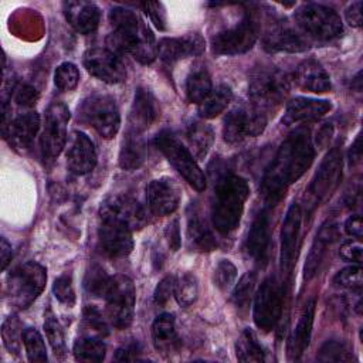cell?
Here are the masks:
<instances>
[{
    "label": "cell",
    "mask_w": 363,
    "mask_h": 363,
    "mask_svg": "<svg viewBox=\"0 0 363 363\" xmlns=\"http://www.w3.org/2000/svg\"><path fill=\"white\" fill-rule=\"evenodd\" d=\"M313 157L315 150L308 130L298 129L291 133L278 147L264 173L261 191L265 200L269 203L278 201L285 190L309 169Z\"/></svg>",
    "instance_id": "cell-1"
},
{
    "label": "cell",
    "mask_w": 363,
    "mask_h": 363,
    "mask_svg": "<svg viewBox=\"0 0 363 363\" xmlns=\"http://www.w3.org/2000/svg\"><path fill=\"white\" fill-rule=\"evenodd\" d=\"M109 21L115 31L108 37L113 50L129 52L140 64H150L157 55V45L149 27L125 7H115L109 13Z\"/></svg>",
    "instance_id": "cell-2"
},
{
    "label": "cell",
    "mask_w": 363,
    "mask_h": 363,
    "mask_svg": "<svg viewBox=\"0 0 363 363\" xmlns=\"http://www.w3.org/2000/svg\"><path fill=\"white\" fill-rule=\"evenodd\" d=\"M248 194L250 187L247 182L237 174H224L217 180L211 206V221L220 234H230L237 230Z\"/></svg>",
    "instance_id": "cell-3"
},
{
    "label": "cell",
    "mask_w": 363,
    "mask_h": 363,
    "mask_svg": "<svg viewBox=\"0 0 363 363\" xmlns=\"http://www.w3.org/2000/svg\"><path fill=\"white\" fill-rule=\"evenodd\" d=\"M289 92L286 75L277 68H259L250 79L248 95L255 108L264 111L279 106Z\"/></svg>",
    "instance_id": "cell-4"
},
{
    "label": "cell",
    "mask_w": 363,
    "mask_h": 363,
    "mask_svg": "<svg viewBox=\"0 0 363 363\" xmlns=\"http://www.w3.org/2000/svg\"><path fill=\"white\" fill-rule=\"evenodd\" d=\"M295 21L302 33L319 41L333 40L343 31L339 14L323 4L308 3L301 6L295 11Z\"/></svg>",
    "instance_id": "cell-5"
},
{
    "label": "cell",
    "mask_w": 363,
    "mask_h": 363,
    "mask_svg": "<svg viewBox=\"0 0 363 363\" xmlns=\"http://www.w3.org/2000/svg\"><path fill=\"white\" fill-rule=\"evenodd\" d=\"M47 281L45 269L37 262H26L16 268L7 282L10 301L18 309L28 308L43 292Z\"/></svg>",
    "instance_id": "cell-6"
},
{
    "label": "cell",
    "mask_w": 363,
    "mask_h": 363,
    "mask_svg": "<svg viewBox=\"0 0 363 363\" xmlns=\"http://www.w3.org/2000/svg\"><path fill=\"white\" fill-rule=\"evenodd\" d=\"M155 143L191 187H194L197 191L206 189L204 173L199 167L189 147H186L174 135L170 132H162L156 136Z\"/></svg>",
    "instance_id": "cell-7"
},
{
    "label": "cell",
    "mask_w": 363,
    "mask_h": 363,
    "mask_svg": "<svg viewBox=\"0 0 363 363\" xmlns=\"http://www.w3.org/2000/svg\"><path fill=\"white\" fill-rule=\"evenodd\" d=\"M78 116L105 139L113 138L121 125L116 102L109 95H91L85 98L78 106Z\"/></svg>",
    "instance_id": "cell-8"
},
{
    "label": "cell",
    "mask_w": 363,
    "mask_h": 363,
    "mask_svg": "<svg viewBox=\"0 0 363 363\" xmlns=\"http://www.w3.org/2000/svg\"><path fill=\"white\" fill-rule=\"evenodd\" d=\"M104 298L111 323L118 329H126L133 320L135 309V285L132 279L126 275L112 277Z\"/></svg>",
    "instance_id": "cell-9"
},
{
    "label": "cell",
    "mask_w": 363,
    "mask_h": 363,
    "mask_svg": "<svg viewBox=\"0 0 363 363\" xmlns=\"http://www.w3.org/2000/svg\"><path fill=\"white\" fill-rule=\"evenodd\" d=\"M267 126L265 113L252 106H237L224 119L223 135L228 143H238L245 138H254L264 132Z\"/></svg>",
    "instance_id": "cell-10"
},
{
    "label": "cell",
    "mask_w": 363,
    "mask_h": 363,
    "mask_svg": "<svg viewBox=\"0 0 363 363\" xmlns=\"http://www.w3.org/2000/svg\"><path fill=\"white\" fill-rule=\"evenodd\" d=\"M282 312V286L274 277L267 278L258 288L252 318L258 329L269 332L275 328Z\"/></svg>",
    "instance_id": "cell-11"
},
{
    "label": "cell",
    "mask_w": 363,
    "mask_h": 363,
    "mask_svg": "<svg viewBox=\"0 0 363 363\" xmlns=\"http://www.w3.org/2000/svg\"><path fill=\"white\" fill-rule=\"evenodd\" d=\"M69 111L62 102H52L45 111V123L40 138L44 157H57L67 143V123Z\"/></svg>",
    "instance_id": "cell-12"
},
{
    "label": "cell",
    "mask_w": 363,
    "mask_h": 363,
    "mask_svg": "<svg viewBox=\"0 0 363 363\" xmlns=\"http://www.w3.org/2000/svg\"><path fill=\"white\" fill-rule=\"evenodd\" d=\"M342 152L339 146H335L322 160L318 172L315 173L309 187H308V200L312 204H318L326 200L333 190L337 187L342 177Z\"/></svg>",
    "instance_id": "cell-13"
},
{
    "label": "cell",
    "mask_w": 363,
    "mask_h": 363,
    "mask_svg": "<svg viewBox=\"0 0 363 363\" xmlns=\"http://www.w3.org/2000/svg\"><path fill=\"white\" fill-rule=\"evenodd\" d=\"M258 28L252 18H244L234 27L217 33L211 38V48L220 55L242 54L252 48L257 41Z\"/></svg>",
    "instance_id": "cell-14"
},
{
    "label": "cell",
    "mask_w": 363,
    "mask_h": 363,
    "mask_svg": "<svg viewBox=\"0 0 363 363\" xmlns=\"http://www.w3.org/2000/svg\"><path fill=\"white\" fill-rule=\"evenodd\" d=\"M99 216L119 221L130 231L140 230L147 223L145 208L135 199L123 194L111 196L106 199L101 206Z\"/></svg>",
    "instance_id": "cell-15"
},
{
    "label": "cell",
    "mask_w": 363,
    "mask_h": 363,
    "mask_svg": "<svg viewBox=\"0 0 363 363\" xmlns=\"http://www.w3.org/2000/svg\"><path fill=\"white\" fill-rule=\"evenodd\" d=\"M86 71L108 84H119L126 78V68L121 58L111 50L92 48L84 54Z\"/></svg>",
    "instance_id": "cell-16"
},
{
    "label": "cell",
    "mask_w": 363,
    "mask_h": 363,
    "mask_svg": "<svg viewBox=\"0 0 363 363\" xmlns=\"http://www.w3.org/2000/svg\"><path fill=\"white\" fill-rule=\"evenodd\" d=\"M146 201L155 216L172 214L179 207L180 189L169 177L152 180L146 187Z\"/></svg>",
    "instance_id": "cell-17"
},
{
    "label": "cell",
    "mask_w": 363,
    "mask_h": 363,
    "mask_svg": "<svg viewBox=\"0 0 363 363\" xmlns=\"http://www.w3.org/2000/svg\"><path fill=\"white\" fill-rule=\"evenodd\" d=\"M67 164L75 174H86L96 164V152L92 140L82 132H71L67 143Z\"/></svg>",
    "instance_id": "cell-18"
},
{
    "label": "cell",
    "mask_w": 363,
    "mask_h": 363,
    "mask_svg": "<svg viewBox=\"0 0 363 363\" xmlns=\"http://www.w3.org/2000/svg\"><path fill=\"white\" fill-rule=\"evenodd\" d=\"M99 241L106 254L115 258L126 257L133 248L132 231L112 218L101 217Z\"/></svg>",
    "instance_id": "cell-19"
},
{
    "label": "cell",
    "mask_w": 363,
    "mask_h": 363,
    "mask_svg": "<svg viewBox=\"0 0 363 363\" xmlns=\"http://www.w3.org/2000/svg\"><path fill=\"white\" fill-rule=\"evenodd\" d=\"M159 118V106L156 98L143 88H138L129 111L128 132L143 133Z\"/></svg>",
    "instance_id": "cell-20"
},
{
    "label": "cell",
    "mask_w": 363,
    "mask_h": 363,
    "mask_svg": "<svg viewBox=\"0 0 363 363\" xmlns=\"http://www.w3.org/2000/svg\"><path fill=\"white\" fill-rule=\"evenodd\" d=\"M204 47V40L196 33L183 37H166L157 44V55L164 62L173 64L179 60L201 54Z\"/></svg>",
    "instance_id": "cell-21"
},
{
    "label": "cell",
    "mask_w": 363,
    "mask_h": 363,
    "mask_svg": "<svg viewBox=\"0 0 363 363\" xmlns=\"http://www.w3.org/2000/svg\"><path fill=\"white\" fill-rule=\"evenodd\" d=\"M301 220H302L301 207L296 203H294L288 208L286 216L282 223V228H281V258H279V261H281V269L285 274L289 272L292 262H294L296 241H298V235H299V230H301Z\"/></svg>",
    "instance_id": "cell-22"
},
{
    "label": "cell",
    "mask_w": 363,
    "mask_h": 363,
    "mask_svg": "<svg viewBox=\"0 0 363 363\" xmlns=\"http://www.w3.org/2000/svg\"><path fill=\"white\" fill-rule=\"evenodd\" d=\"M264 48L269 52H301L309 48L306 38L286 24H274L262 38Z\"/></svg>",
    "instance_id": "cell-23"
},
{
    "label": "cell",
    "mask_w": 363,
    "mask_h": 363,
    "mask_svg": "<svg viewBox=\"0 0 363 363\" xmlns=\"http://www.w3.org/2000/svg\"><path fill=\"white\" fill-rule=\"evenodd\" d=\"M332 109V104L326 99H313L298 96L288 102L282 122L294 125L299 122L313 121L326 115Z\"/></svg>",
    "instance_id": "cell-24"
},
{
    "label": "cell",
    "mask_w": 363,
    "mask_h": 363,
    "mask_svg": "<svg viewBox=\"0 0 363 363\" xmlns=\"http://www.w3.org/2000/svg\"><path fill=\"white\" fill-rule=\"evenodd\" d=\"M64 14L68 23L81 34H89L95 31L101 18L98 6L81 0L64 3Z\"/></svg>",
    "instance_id": "cell-25"
},
{
    "label": "cell",
    "mask_w": 363,
    "mask_h": 363,
    "mask_svg": "<svg viewBox=\"0 0 363 363\" xmlns=\"http://www.w3.org/2000/svg\"><path fill=\"white\" fill-rule=\"evenodd\" d=\"M295 82L299 88L315 94H322L330 89V77L325 68L315 60L302 61L295 69Z\"/></svg>",
    "instance_id": "cell-26"
},
{
    "label": "cell",
    "mask_w": 363,
    "mask_h": 363,
    "mask_svg": "<svg viewBox=\"0 0 363 363\" xmlns=\"http://www.w3.org/2000/svg\"><path fill=\"white\" fill-rule=\"evenodd\" d=\"M315 315V299H311L305 303L303 311L298 319V323L288 340V356L292 360H298L305 349L309 345L311 333H312V323Z\"/></svg>",
    "instance_id": "cell-27"
},
{
    "label": "cell",
    "mask_w": 363,
    "mask_h": 363,
    "mask_svg": "<svg viewBox=\"0 0 363 363\" xmlns=\"http://www.w3.org/2000/svg\"><path fill=\"white\" fill-rule=\"evenodd\" d=\"M269 245V216L265 210L257 214L247 237V252L258 262L265 261Z\"/></svg>",
    "instance_id": "cell-28"
},
{
    "label": "cell",
    "mask_w": 363,
    "mask_h": 363,
    "mask_svg": "<svg viewBox=\"0 0 363 363\" xmlns=\"http://www.w3.org/2000/svg\"><path fill=\"white\" fill-rule=\"evenodd\" d=\"M336 235H337V228H336V224L332 223V221H326L320 230L318 231L316 234V238L308 252V257H306V262H305V279H311L319 265H320V261L323 259V255L326 252V247L333 242L336 240Z\"/></svg>",
    "instance_id": "cell-29"
},
{
    "label": "cell",
    "mask_w": 363,
    "mask_h": 363,
    "mask_svg": "<svg viewBox=\"0 0 363 363\" xmlns=\"http://www.w3.org/2000/svg\"><path fill=\"white\" fill-rule=\"evenodd\" d=\"M152 339L157 352L169 354L179 347V337L176 333L174 318L170 313L157 316L152 325Z\"/></svg>",
    "instance_id": "cell-30"
},
{
    "label": "cell",
    "mask_w": 363,
    "mask_h": 363,
    "mask_svg": "<svg viewBox=\"0 0 363 363\" xmlns=\"http://www.w3.org/2000/svg\"><path fill=\"white\" fill-rule=\"evenodd\" d=\"M38 129H40L38 113L37 112L23 113L9 125L10 142L18 149H26L34 140V136L37 135Z\"/></svg>",
    "instance_id": "cell-31"
},
{
    "label": "cell",
    "mask_w": 363,
    "mask_h": 363,
    "mask_svg": "<svg viewBox=\"0 0 363 363\" xmlns=\"http://www.w3.org/2000/svg\"><path fill=\"white\" fill-rule=\"evenodd\" d=\"M187 240L189 244L196 251H211L216 248L217 242L211 233V230L207 227L206 221L201 218V214L190 207V211L187 213Z\"/></svg>",
    "instance_id": "cell-32"
},
{
    "label": "cell",
    "mask_w": 363,
    "mask_h": 363,
    "mask_svg": "<svg viewBox=\"0 0 363 363\" xmlns=\"http://www.w3.org/2000/svg\"><path fill=\"white\" fill-rule=\"evenodd\" d=\"M146 159V145L140 133L126 132L121 153L119 166L125 170H135L142 166Z\"/></svg>",
    "instance_id": "cell-33"
},
{
    "label": "cell",
    "mask_w": 363,
    "mask_h": 363,
    "mask_svg": "<svg viewBox=\"0 0 363 363\" xmlns=\"http://www.w3.org/2000/svg\"><path fill=\"white\" fill-rule=\"evenodd\" d=\"M186 138H187V143L191 155L196 159H203L206 157V155L208 153L213 145L214 135H213V129L208 125H206L204 122L196 121L189 125Z\"/></svg>",
    "instance_id": "cell-34"
},
{
    "label": "cell",
    "mask_w": 363,
    "mask_h": 363,
    "mask_svg": "<svg viewBox=\"0 0 363 363\" xmlns=\"http://www.w3.org/2000/svg\"><path fill=\"white\" fill-rule=\"evenodd\" d=\"M233 92L227 85H220L213 89L210 95L199 104V115L204 119H211L220 115L231 102Z\"/></svg>",
    "instance_id": "cell-35"
},
{
    "label": "cell",
    "mask_w": 363,
    "mask_h": 363,
    "mask_svg": "<svg viewBox=\"0 0 363 363\" xmlns=\"http://www.w3.org/2000/svg\"><path fill=\"white\" fill-rule=\"evenodd\" d=\"M235 354L240 362H264L265 352L252 329H244L235 343Z\"/></svg>",
    "instance_id": "cell-36"
},
{
    "label": "cell",
    "mask_w": 363,
    "mask_h": 363,
    "mask_svg": "<svg viewBox=\"0 0 363 363\" xmlns=\"http://www.w3.org/2000/svg\"><path fill=\"white\" fill-rule=\"evenodd\" d=\"M211 91V78L204 68H197L190 72L186 79V95L190 102L201 104Z\"/></svg>",
    "instance_id": "cell-37"
},
{
    "label": "cell",
    "mask_w": 363,
    "mask_h": 363,
    "mask_svg": "<svg viewBox=\"0 0 363 363\" xmlns=\"http://www.w3.org/2000/svg\"><path fill=\"white\" fill-rule=\"evenodd\" d=\"M105 350L104 342L92 336L79 337L74 343V356L79 362H102Z\"/></svg>",
    "instance_id": "cell-38"
},
{
    "label": "cell",
    "mask_w": 363,
    "mask_h": 363,
    "mask_svg": "<svg viewBox=\"0 0 363 363\" xmlns=\"http://www.w3.org/2000/svg\"><path fill=\"white\" fill-rule=\"evenodd\" d=\"M197 279L193 274H182L179 278H174L173 295L180 306H190L197 299Z\"/></svg>",
    "instance_id": "cell-39"
},
{
    "label": "cell",
    "mask_w": 363,
    "mask_h": 363,
    "mask_svg": "<svg viewBox=\"0 0 363 363\" xmlns=\"http://www.w3.org/2000/svg\"><path fill=\"white\" fill-rule=\"evenodd\" d=\"M111 278L105 269L99 265H92L84 279V286L86 289L88 294L94 295V296H105V292L109 286Z\"/></svg>",
    "instance_id": "cell-40"
},
{
    "label": "cell",
    "mask_w": 363,
    "mask_h": 363,
    "mask_svg": "<svg viewBox=\"0 0 363 363\" xmlns=\"http://www.w3.org/2000/svg\"><path fill=\"white\" fill-rule=\"evenodd\" d=\"M23 343L30 362H47V349L38 330L27 328L23 332Z\"/></svg>",
    "instance_id": "cell-41"
},
{
    "label": "cell",
    "mask_w": 363,
    "mask_h": 363,
    "mask_svg": "<svg viewBox=\"0 0 363 363\" xmlns=\"http://www.w3.org/2000/svg\"><path fill=\"white\" fill-rule=\"evenodd\" d=\"M44 330H45V336H47L54 353L58 356H62L67 350L65 340H64V332L61 329L60 322L57 320V318L52 315L51 311H47V313H45Z\"/></svg>",
    "instance_id": "cell-42"
},
{
    "label": "cell",
    "mask_w": 363,
    "mask_h": 363,
    "mask_svg": "<svg viewBox=\"0 0 363 363\" xmlns=\"http://www.w3.org/2000/svg\"><path fill=\"white\" fill-rule=\"evenodd\" d=\"M255 281H257V275L255 272L252 271H248L245 272L238 284L234 286V291H233V302L235 303V306L238 308H245L250 301H251V296H252V292H254V286H255Z\"/></svg>",
    "instance_id": "cell-43"
},
{
    "label": "cell",
    "mask_w": 363,
    "mask_h": 363,
    "mask_svg": "<svg viewBox=\"0 0 363 363\" xmlns=\"http://www.w3.org/2000/svg\"><path fill=\"white\" fill-rule=\"evenodd\" d=\"M54 82L61 91H72L79 82V71L72 62H62L57 67Z\"/></svg>",
    "instance_id": "cell-44"
},
{
    "label": "cell",
    "mask_w": 363,
    "mask_h": 363,
    "mask_svg": "<svg viewBox=\"0 0 363 363\" xmlns=\"http://www.w3.org/2000/svg\"><path fill=\"white\" fill-rule=\"evenodd\" d=\"M320 362H349L353 359L347 346L339 340H328L319 350Z\"/></svg>",
    "instance_id": "cell-45"
},
{
    "label": "cell",
    "mask_w": 363,
    "mask_h": 363,
    "mask_svg": "<svg viewBox=\"0 0 363 363\" xmlns=\"http://www.w3.org/2000/svg\"><path fill=\"white\" fill-rule=\"evenodd\" d=\"M1 336L6 349L10 353L17 354L20 350V337H23V333L20 332V323L14 316H10L3 322Z\"/></svg>",
    "instance_id": "cell-46"
},
{
    "label": "cell",
    "mask_w": 363,
    "mask_h": 363,
    "mask_svg": "<svg viewBox=\"0 0 363 363\" xmlns=\"http://www.w3.org/2000/svg\"><path fill=\"white\" fill-rule=\"evenodd\" d=\"M333 284L339 288L346 289H360L362 286V268L359 265H350L340 269L335 278Z\"/></svg>",
    "instance_id": "cell-47"
},
{
    "label": "cell",
    "mask_w": 363,
    "mask_h": 363,
    "mask_svg": "<svg viewBox=\"0 0 363 363\" xmlns=\"http://www.w3.org/2000/svg\"><path fill=\"white\" fill-rule=\"evenodd\" d=\"M237 277V268L228 259H221L214 269V282L218 289L228 291Z\"/></svg>",
    "instance_id": "cell-48"
},
{
    "label": "cell",
    "mask_w": 363,
    "mask_h": 363,
    "mask_svg": "<svg viewBox=\"0 0 363 363\" xmlns=\"http://www.w3.org/2000/svg\"><path fill=\"white\" fill-rule=\"evenodd\" d=\"M52 292L55 295V298L67 305V306H72L75 302V292H74V286H72V279L69 275H61L54 281L52 285Z\"/></svg>",
    "instance_id": "cell-49"
},
{
    "label": "cell",
    "mask_w": 363,
    "mask_h": 363,
    "mask_svg": "<svg viewBox=\"0 0 363 363\" xmlns=\"http://www.w3.org/2000/svg\"><path fill=\"white\" fill-rule=\"evenodd\" d=\"M142 7L145 10V13L150 17L152 23L159 28V30H164L166 28V11L162 3L159 1H146L142 3Z\"/></svg>",
    "instance_id": "cell-50"
},
{
    "label": "cell",
    "mask_w": 363,
    "mask_h": 363,
    "mask_svg": "<svg viewBox=\"0 0 363 363\" xmlns=\"http://www.w3.org/2000/svg\"><path fill=\"white\" fill-rule=\"evenodd\" d=\"M84 319H85L86 326L91 328L98 335H106L108 333L106 322H105V319L102 318V315L99 313L98 309L88 306L84 312Z\"/></svg>",
    "instance_id": "cell-51"
},
{
    "label": "cell",
    "mask_w": 363,
    "mask_h": 363,
    "mask_svg": "<svg viewBox=\"0 0 363 363\" xmlns=\"http://www.w3.org/2000/svg\"><path fill=\"white\" fill-rule=\"evenodd\" d=\"M173 289H174V277L163 278L155 289V294H153L155 302L160 306L166 305L169 302L170 296L173 295Z\"/></svg>",
    "instance_id": "cell-52"
},
{
    "label": "cell",
    "mask_w": 363,
    "mask_h": 363,
    "mask_svg": "<svg viewBox=\"0 0 363 363\" xmlns=\"http://www.w3.org/2000/svg\"><path fill=\"white\" fill-rule=\"evenodd\" d=\"M362 250H363V247L359 240H349L340 245L339 254L346 261L360 264L362 262Z\"/></svg>",
    "instance_id": "cell-53"
},
{
    "label": "cell",
    "mask_w": 363,
    "mask_h": 363,
    "mask_svg": "<svg viewBox=\"0 0 363 363\" xmlns=\"http://www.w3.org/2000/svg\"><path fill=\"white\" fill-rule=\"evenodd\" d=\"M38 99V92L34 86L28 84H21L18 88H16L14 101L21 106H33Z\"/></svg>",
    "instance_id": "cell-54"
},
{
    "label": "cell",
    "mask_w": 363,
    "mask_h": 363,
    "mask_svg": "<svg viewBox=\"0 0 363 363\" xmlns=\"http://www.w3.org/2000/svg\"><path fill=\"white\" fill-rule=\"evenodd\" d=\"M167 244L170 247L172 251H177L180 248V227H179V220H173L172 223H169V225L166 227L164 231Z\"/></svg>",
    "instance_id": "cell-55"
},
{
    "label": "cell",
    "mask_w": 363,
    "mask_h": 363,
    "mask_svg": "<svg viewBox=\"0 0 363 363\" xmlns=\"http://www.w3.org/2000/svg\"><path fill=\"white\" fill-rule=\"evenodd\" d=\"M346 20L352 27H360L362 26V1L352 3L346 11H345Z\"/></svg>",
    "instance_id": "cell-56"
},
{
    "label": "cell",
    "mask_w": 363,
    "mask_h": 363,
    "mask_svg": "<svg viewBox=\"0 0 363 363\" xmlns=\"http://www.w3.org/2000/svg\"><path fill=\"white\" fill-rule=\"evenodd\" d=\"M332 136H333V126H332V123H323V125L318 129L316 136H315L316 146H318L319 149H325V147L329 145Z\"/></svg>",
    "instance_id": "cell-57"
},
{
    "label": "cell",
    "mask_w": 363,
    "mask_h": 363,
    "mask_svg": "<svg viewBox=\"0 0 363 363\" xmlns=\"http://www.w3.org/2000/svg\"><path fill=\"white\" fill-rule=\"evenodd\" d=\"M139 356V347L136 343H129L122 346L115 353V360L125 362V360H136Z\"/></svg>",
    "instance_id": "cell-58"
},
{
    "label": "cell",
    "mask_w": 363,
    "mask_h": 363,
    "mask_svg": "<svg viewBox=\"0 0 363 363\" xmlns=\"http://www.w3.org/2000/svg\"><path fill=\"white\" fill-rule=\"evenodd\" d=\"M345 231H346L349 235H353V237L360 238L362 234H363L362 216H359V214L350 216V217L346 220V223H345Z\"/></svg>",
    "instance_id": "cell-59"
},
{
    "label": "cell",
    "mask_w": 363,
    "mask_h": 363,
    "mask_svg": "<svg viewBox=\"0 0 363 363\" xmlns=\"http://www.w3.org/2000/svg\"><path fill=\"white\" fill-rule=\"evenodd\" d=\"M11 257H13L11 245L7 242V240L4 237H1V240H0V265H1V271H4L7 268V265L11 261Z\"/></svg>",
    "instance_id": "cell-60"
},
{
    "label": "cell",
    "mask_w": 363,
    "mask_h": 363,
    "mask_svg": "<svg viewBox=\"0 0 363 363\" xmlns=\"http://www.w3.org/2000/svg\"><path fill=\"white\" fill-rule=\"evenodd\" d=\"M360 159H362V147H360V135H359L354 143L350 146L349 160H350V164H356L360 162Z\"/></svg>",
    "instance_id": "cell-61"
}]
</instances>
